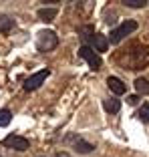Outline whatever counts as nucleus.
Returning <instances> with one entry per match:
<instances>
[{
	"label": "nucleus",
	"instance_id": "obj_1",
	"mask_svg": "<svg viewBox=\"0 0 149 157\" xmlns=\"http://www.w3.org/2000/svg\"><path fill=\"white\" fill-rule=\"evenodd\" d=\"M59 46V36L55 30H40L36 34V48L40 52H48Z\"/></svg>",
	"mask_w": 149,
	"mask_h": 157
},
{
	"label": "nucleus",
	"instance_id": "obj_2",
	"mask_svg": "<svg viewBox=\"0 0 149 157\" xmlns=\"http://www.w3.org/2000/svg\"><path fill=\"white\" fill-rule=\"evenodd\" d=\"M133 30H137V22H135V20H125V22H121L117 28L111 30L109 40H111V44H119V42H121L125 36H129Z\"/></svg>",
	"mask_w": 149,
	"mask_h": 157
},
{
	"label": "nucleus",
	"instance_id": "obj_3",
	"mask_svg": "<svg viewBox=\"0 0 149 157\" xmlns=\"http://www.w3.org/2000/svg\"><path fill=\"white\" fill-rule=\"evenodd\" d=\"M79 56L87 60V63H89V67H91L93 71H99V69H101V65H103L101 56H99L97 52H95L93 48H91V46H87V44L79 48Z\"/></svg>",
	"mask_w": 149,
	"mask_h": 157
},
{
	"label": "nucleus",
	"instance_id": "obj_4",
	"mask_svg": "<svg viewBox=\"0 0 149 157\" xmlns=\"http://www.w3.org/2000/svg\"><path fill=\"white\" fill-rule=\"evenodd\" d=\"M48 75H51L48 69H42V71H38V73L30 75V77L24 81V91H36V89L44 83V78H47Z\"/></svg>",
	"mask_w": 149,
	"mask_h": 157
},
{
	"label": "nucleus",
	"instance_id": "obj_5",
	"mask_svg": "<svg viewBox=\"0 0 149 157\" xmlns=\"http://www.w3.org/2000/svg\"><path fill=\"white\" fill-rule=\"evenodd\" d=\"M4 145L10 149H14V151H26L28 147H30V141H28L26 137H20V135H8V137L4 139Z\"/></svg>",
	"mask_w": 149,
	"mask_h": 157
},
{
	"label": "nucleus",
	"instance_id": "obj_6",
	"mask_svg": "<svg viewBox=\"0 0 149 157\" xmlns=\"http://www.w3.org/2000/svg\"><path fill=\"white\" fill-rule=\"evenodd\" d=\"M91 48H93V51H97V52H105L107 51V46H109V38L105 36V34H93V36H91Z\"/></svg>",
	"mask_w": 149,
	"mask_h": 157
},
{
	"label": "nucleus",
	"instance_id": "obj_7",
	"mask_svg": "<svg viewBox=\"0 0 149 157\" xmlns=\"http://www.w3.org/2000/svg\"><path fill=\"white\" fill-rule=\"evenodd\" d=\"M107 87L111 89L115 95H125V91H127L125 83H123L121 78H117V77H109L107 78Z\"/></svg>",
	"mask_w": 149,
	"mask_h": 157
},
{
	"label": "nucleus",
	"instance_id": "obj_8",
	"mask_svg": "<svg viewBox=\"0 0 149 157\" xmlns=\"http://www.w3.org/2000/svg\"><path fill=\"white\" fill-rule=\"evenodd\" d=\"M36 14H38V18H40L42 22H52L55 16H56V8H40Z\"/></svg>",
	"mask_w": 149,
	"mask_h": 157
},
{
	"label": "nucleus",
	"instance_id": "obj_9",
	"mask_svg": "<svg viewBox=\"0 0 149 157\" xmlns=\"http://www.w3.org/2000/svg\"><path fill=\"white\" fill-rule=\"evenodd\" d=\"M14 26V18L10 14H0V33H8Z\"/></svg>",
	"mask_w": 149,
	"mask_h": 157
},
{
	"label": "nucleus",
	"instance_id": "obj_10",
	"mask_svg": "<svg viewBox=\"0 0 149 157\" xmlns=\"http://www.w3.org/2000/svg\"><path fill=\"white\" fill-rule=\"evenodd\" d=\"M103 107H105L107 113H119L121 101H117V99H105V101H103Z\"/></svg>",
	"mask_w": 149,
	"mask_h": 157
},
{
	"label": "nucleus",
	"instance_id": "obj_11",
	"mask_svg": "<svg viewBox=\"0 0 149 157\" xmlns=\"http://www.w3.org/2000/svg\"><path fill=\"white\" fill-rule=\"evenodd\" d=\"M74 149L79 153H91L95 149V145L89 143V141H83V139H77V141H74Z\"/></svg>",
	"mask_w": 149,
	"mask_h": 157
},
{
	"label": "nucleus",
	"instance_id": "obj_12",
	"mask_svg": "<svg viewBox=\"0 0 149 157\" xmlns=\"http://www.w3.org/2000/svg\"><path fill=\"white\" fill-rule=\"evenodd\" d=\"M135 89H137L139 95H149V81H147V78H143V77L135 78Z\"/></svg>",
	"mask_w": 149,
	"mask_h": 157
},
{
	"label": "nucleus",
	"instance_id": "obj_13",
	"mask_svg": "<svg viewBox=\"0 0 149 157\" xmlns=\"http://www.w3.org/2000/svg\"><path fill=\"white\" fill-rule=\"evenodd\" d=\"M10 121H12V113H10L8 109H2V111H0V127L10 125Z\"/></svg>",
	"mask_w": 149,
	"mask_h": 157
},
{
	"label": "nucleus",
	"instance_id": "obj_14",
	"mask_svg": "<svg viewBox=\"0 0 149 157\" xmlns=\"http://www.w3.org/2000/svg\"><path fill=\"white\" fill-rule=\"evenodd\" d=\"M123 4L129 6V8H143L147 4V0H123Z\"/></svg>",
	"mask_w": 149,
	"mask_h": 157
},
{
	"label": "nucleus",
	"instance_id": "obj_15",
	"mask_svg": "<svg viewBox=\"0 0 149 157\" xmlns=\"http://www.w3.org/2000/svg\"><path fill=\"white\" fill-rule=\"evenodd\" d=\"M95 34V28L93 26H81L79 28V36L81 38H91Z\"/></svg>",
	"mask_w": 149,
	"mask_h": 157
},
{
	"label": "nucleus",
	"instance_id": "obj_16",
	"mask_svg": "<svg viewBox=\"0 0 149 157\" xmlns=\"http://www.w3.org/2000/svg\"><path fill=\"white\" fill-rule=\"evenodd\" d=\"M137 117H139L143 123H149V105H143L139 109V113H137Z\"/></svg>",
	"mask_w": 149,
	"mask_h": 157
},
{
	"label": "nucleus",
	"instance_id": "obj_17",
	"mask_svg": "<svg viewBox=\"0 0 149 157\" xmlns=\"http://www.w3.org/2000/svg\"><path fill=\"white\" fill-rule=\"evenodd\" d=\"M127 103H129V105H137V103H139V97H137V95H131V97H127Z\"/></svg>",
	"mask_w": 149,
	"mask_h": 157
},
{
	"label": "nucleus",
	"instance_id": "obj_18",
	"mask_svg": "<svg viewBox=\"0 0 149 157\" xmlns=\"http://www.w3.org/2000/svg\"><path fill=\"white\" fill-rule=\"evenodd\" d=\"M55 157H71V155H69V153H67V151H59V153H56Z\"/></svg>",
	"mask_w": 149,
	"mask_h": 157
}]
</instances>
